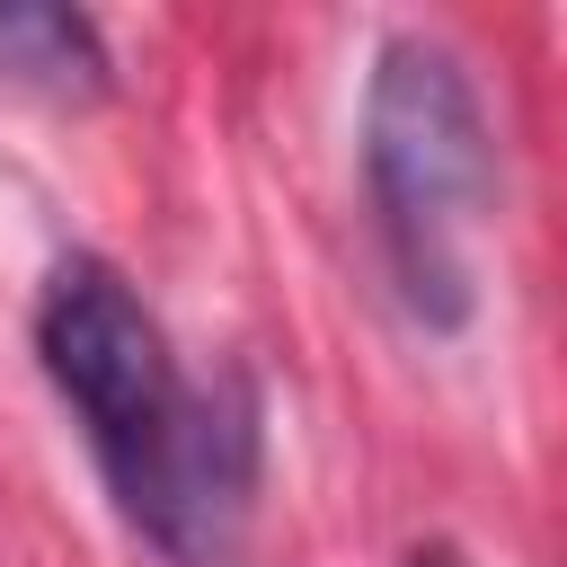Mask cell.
I'll return each mask as SVG.
<instances>
[{
    "instance_id": "cell-1",
    "label": "cell",
    "mask_w": 567,
    "mask_h": 567,
    "mask_svg": "<svg viewBox=\"0 0 567 567\" xmlns=\"http://www.w3.org/2000/svg\"><path fill=\"white\" fill-rule=\"evenodd\" d=\"M35 363L80 416L124 523L177 567H213L257 496V399L195 390L106 257H62L35 292Z\"/></svg>"
},
{
    "instance_id": "cell-2",
    "label": "cell",
    "mask_w": 567,
    "mask_h": 567,
    "mask_svg": "<svg viewBox=\"0 0 567 567\" xmlns=\"http://www.w3.org/2000/svg\"><path fill=\"white\" fill-rule=\"evenodd\" d=\"M363 186H372V213H381L399 301L425 328H461L470 301H478L470 239H478L487 195H496V142H487V106H478L470 71L425 35H390L381 62H372Z\"/></svg>"
},
{
    "instance_id": "cell-3",
    "label": "cell",
    "mask_w": 567,
    "mask_h": 567,
    "mask_svg": "<svg viewBox=\"0 0 567 567\" xmlns=\"http://www.w3.org/2000/svg\"><path fill=\"white\" fill-rule=\"evenodd\" d=\"M0 80L44 97H106V44L97 18L53 0H0Z\"/></svg>"
},
{
    "instance_id": "cell-4",
    "label": "cell",
    "mask_w": 567,
    "mask_h": 567,
    "mask_svg": "<svg viewBox=\"0 0 567 567\" xmlns=\"http://www.w3.org/2000/svg\"><path fill=\"white\" fill-rule=\"evenodd\" d=\"M408 567H470V558H461L452 540H416V549H408Z\"/></svg>"
}]
</instances>
